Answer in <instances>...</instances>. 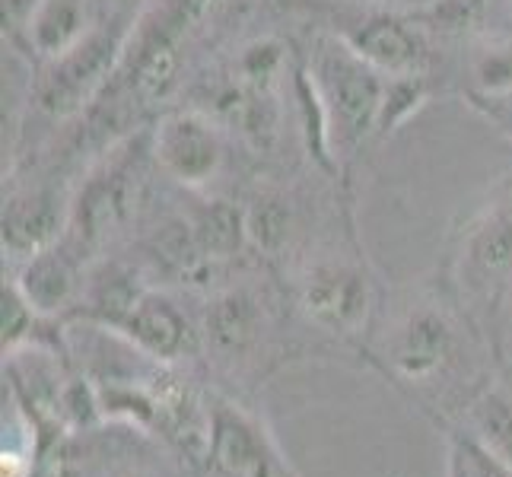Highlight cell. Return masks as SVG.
<instances>
[{
	"label": "cell",
	"mask_w": 512,
	"mask_h": 477,
	"mask_svg": "<svg viewBox=\"0 0 512 477\" xmlns=\"http://www.w3.org/2000/svg\"><path fill=\"white\" fill-rule=\"evenodd\" d=\"M140 144H128L115 150L105 163L83 182L80 194L70 204L67 239L83 255H90L96 245L128 220L137 201V175H140Z\"/></svg>",
	"instance_id": "4"
},
{
	"label": "cell",
	"mask_w": 512,
	"mask_h": 477,
	"mask_svg": "<svg viewBox=\"0 0 512 477\" xmlns=\"http://www.w3.org/2000/svg\"><path fill=\"white\" fill-rule=\"evenodd\" d=\"M471 93L512 96V42H490L474 51Z\"/></svg>",
	"instance_id": "23"
},
{
	"label": "cell",
	"mask_w": 512,
	"mask_h": 477,
	"mask_svg": "<svg viewBox=\"0 0 512 477\" xmlns=\"http://www.w3.org/2000/svg\"><path fill=\"white\" fill-rule=\"evenodd\" d=\"M385 357L404 382L427 385L446 376L458 357V334L449 315L433 306L411 309L388 338Z\"/></svg>",
	"instance_id": "10"
},
{
	"label": "cell",
	"mask_w": 512,
	"mask_h": 477,
	"mask_svg": "<svg viewBox=\"0 0 512 477\" xmlns=\"http://www.w3.org/2000/svg\"><path fill=\"white\" fill-rule=\"evenodd\" d=\"M150 156L185 188H207L223 169V128L207 112H169L150 134Z\"/></svg>",
	"instance_id": "7"
},
{
	"label": "cell",
	"mask_w": 512,
	"mask_h": 477,
	"mask_svg": "<svg viewBox=\"0 0 512 477\" xmlns=\"http://www.w3.org/2000/svg\"><path fill=\"white\" fill-rule=\"evenodd\" d=\"M220 0H153L134 20L131 39L112 83L99 96V109L118 105L121 96H134L140 102L163 99L175 74H179V45L198 29Z\"/></svg>",
	"instance_id": "1"
},
{
	"label": "cell",
	"mask_w": 512,
	"mask_h": 477,
	"mask_svg": "<svg viewBox=\"0 0 512 477\" xmlns=\"http://www.w3.org/2000/svg\"><path fill=\"white\" fill-rule=\"evenodd\" d=\"M293 99H296V112H299V134H303L309 159L322 172L334 175L341 166V159H338V153H334L328 109H325V102L319 96V86H315L306 64L293 70Z\"/></svg>",
	"instance_id": "16"
},
{
	"label": "cell",
	"mask_w": 512,
	"mask_h": 477,
	"mask_svg": "<svg viewBox=\"0 0 512 477\" xmlns=\"http://www.w3.org/2000/svg\"><path fill=\"white\" fill-rule=\"evenodd\" d=\"M0 318H4V353H20L29 344L35 347L42 341V325L48 322V315L29 303L23 290L16 287V280L0 290Z\"/></svg>",
	"instance_id": "21"
},
{
	"label": "cell",
	"mask_w": 512,
	"mask_h": 477,
	"mask_svg": "<svg viewBox=\"0 0 512 477\" xmlns=\"http://www.w3.org/2000/svg\"><path fill=\"white\" fill-rule=\"evenodd\" d=\"M471 436L512 468V398L503 388H484L468 408Z\"/></svg>",
	"instance_id": "19"
},
{
	"label": "cell",
	"mask_w": 512,
	"mask_h": 477,
	"mask_svg": "<svg viewBox=\"0 0 512 477\" xmlns=\"http://www.w3.org/2000/svg\"><path fill=\"white\" fill-rule=\"evenodd\" d=\"M153 258L156 264L182 284H204L207 274H214V264L207 252L201 249L198 236H194L191 220H175L166 223L160 233L153 236Z\"/></svg>",
	"instance_id": "17"
},
{
	"label": "cell",
	"mask_w": 512,
	"mask_h": 477,
	"mask_svg": "<svg viewBox=\"0 0 512 477\" xmlns=\"http://www.w3.org/2000/svg\"><path fill=\"white\" fill-rule=\"evenodd\" d=\"M484 10L487 0H430L411 16L427 35H465L484 20Z\"/></svg>",
	"instance_id": "22"
},
{
	"label": "cell",
	"mask_w": 512,
	"mask_h": 477,
	"mask_svg": "<svg viewBox=\"0 0 512 477\" xmlns=\"http://www.w3.org/2000/svg\"><path fill=\"white\" fill-rule=\"evenodd\" d=\"M264 328V306L249 287H229L210 299L204 315V334L223 357L249 353Z\"/></svg>",
	"instance_id": "15"
},
{
	"label": "cell",
	"mask_w": 512,
	"mask_h": 477,
	"mask_svg": "<svg viewBox=\"0 0 512 477\" xmlns=\"http://www.w3.org/2000/svg\"><path fill=\"white\" fill-rule=\"evenodd\" d=\"M433 96L430 74H414V77H385L382 105H379V121H376V137L395 134L401 125L423 109Z\"/></svg>",
	"instance_id": "20"
},
{
	"label": "cell",
	"mask_w": 512,
	"mask_h": 477,
	"mask_svg": "<svg viewBox=\"0 0 512 477\" xmlns=\"http://www.w3.org/2000/svg\"><path fill=\"white\" fill-rule=\"evenodd\" d=\"M121 334L131 347H137L147 357L160 360V363H175L188 357L198 344V334H194L188 315L172 303L169 296L147 290L144 296L131 306V312L121 318L112 328Z\"/></svg>",
	"instance_id": "12"
},
{
	"label": "cell",
	"mask_w": 512,
	"mask_h": 477,
	"mask_svg": "<svg viewBox=\"0 0 512 477\" xmlns=\"http://www.w3.org/2000/svg\"><path fill=\"white\" fill-rule=\"evenodd\" d=\"M134 20L112 16L109 23H99L80 45L64 51L61 58L45 61L39 80L32 86L35 105L51 118H70L83 112L90 102H99L105 86L112 83L115 70L125 55Z\"/></svg>",
	"instance_id": "3"
},
{
	"label": "cell",
	"mask_w": 512,
	"mask_h": 477,
	"mask_svg": "<svg viewBox=\"0 0 512 477\" xmlns=\"http://www.w3.org/2000/svg\"><path fill=\"white\" fill-rule=\"evenodd\" d=\"M42 0H0V16H4V35L20 45L23 35H26V26L32 20V13L39 10Z\"/></svg>",
	"instance_id": "28"
},
{
	"label": "cell",
	"mask_w": 512,
	"mask_h": 477,
	"mask_svg": "<svg viewBox=\"0 0 512 477\" xmlns=\"http://www.w3.org/2000/svg\"><path fill=\"white\" fill-rule=\"evenodd\" d=\"M32 465L23 455L16 452H4V462H0V477H29Z\"/></svg>",
	"instance_id": "29"
},
{
	"label": "cell",
	"mask_w": 512,
	"mask_h": 477,
	"mask_svg": "<svg viewBox=\"0 0 512 477\" xmlns=\"http://www.w3.org/2000/svg\"><path fill=\"white\" fill-rule=\"evenodd\" d=\"M468 105L478 112L487 125L497 128L506 140H512V96H484V93H465Z\"/></svg>",
	"instance_id": "27"
},
{
	"label": "cell",
	"mask_w": 512,
	"mask_h": 477,
	"mask_svg": "<svg viewBox=\"0 0 512 477\" xmlns=\"http://www.w3.org/2000/svg\"><path fill=\"white\" fill-rule=\"evenodd\" d=\"M207 417V462L217 477H293L271 433L252 414L229 401H217Z\"/></svg>",
	"instance_id": "8"
},
{
	"label": "cell",
	"mask_w": 512,
	"mask_h": 477,
	"mask_svg": "<svg viewBox=\"0 0 512 477\" xmlns=\"http://www.w3.org/2000/svg\"><path fill=\"white\" fill-rule=\"evenodd\" d=\"M449 458V477H512V468L503 465L493 452H487L471 433H452Z\"/></svg>",
	"instance_id": "25"
},
{
	"label": "cell",
	"mask_w": 512,
	"mask_h": 477,
	"mask_svg": "<svg viewBox=\"0 0 512 477\" xmlns=\"http://www.w3.org/2000/svg\"><path fill=\"white\" fill-rule=\"evenodd\" d=\"M280 70H284V45L274 39H258L239 55L236 80L255 86V90H271Z\"/></svg>",
	"instance_id": "24"
},
{
	"label": "cell",
	"mask_w": 512,
	"mask_h": 477,
	"mask_svg": "<svg viewBox=\"0 0 512 477\" xmlns=\"http://www.w3.org/2000/svg\"><path fill=\"white\" fill-rule=\"evenodd\" d=\"M309 74L328 109L334 153L353 156L366 137H376L385 77L369 67L338 35H325L309 51Z\"/></svg>",
	"instance_id": "2"
},
{
	"label": "cell",
	"mask_w": 512,
	"mask_h": 477,
	"mask_svg": "<svg viewBox=\"0 0 512 477\" xmlns=\"http://www.w3.org/2000/svg\"><path fill=\"white\" fill-rule=\"evenodd\" d=\"M194 236L210 261H229L242 252L249 242V226H245V210H239L229 201H210L201 207V214L191 220Z\"/></svg>",
	"instance_id": "18"
},
{
	"label": "cell",
	"mask_w": 512,
	"mask_h": 477,
	"mask_svg": "<svg viewBox=\"0 0 512 477\" xmlns=\"http://www.w3.org/2000/svg\"><path fill=\"white\" fill-rule=\"evenodd\" d=\"M96 26L99 20L93 13V0H42L20 45L32 51L35 61L45 64L80 45Z\"/></svg>",
	"instance_id": "14"
},
{
	"label": "cell",
	"mask_w": 512,
	"mask_h": 477,
	"mask_svg": "<svg viewBox=\"0 0 512 477\" xmlns=\"http://www.w3.org/2000/svg\"><path fill=\"white\" fill-rule=\"evenodd\" d=\"M70 223V204L58 188L35 185L13 191L4 201V252L13 258H32L35 252L48 249L58 239H64Z\"/></svg>",
	"instance_id": "11"
},
{
	"label": "cell",
	"mask_w": 512,
	"mask_h": 477,
	"mask_svg": "<svg viewBox=\"0 0 512 477\" xmlns=\"http://www.w3.org/2000/svg\"><path fill=\"white\" fill-rule=\"evenodd\" d=\"M338 39L376 67L382 77H414L430 74V39L411 13H353L338 26Z\"/></svg>",
	"instance_id": "6"
},
{
	"label": "cell",
	"mask_w": 512,
	"mask_h": 477,
	"mask_svg": "<svg viewBox=\"0 0 512 477\" xmlns=\"http://www.w3.org/2000/svg\"><path fill=\"white\" fill-rule=\"evenodd\" d=\"M369 306H373L369 280L353 264L322 261L299 280V309L319 328L341 338H353L366 328Z\"/></svg>",
	"instance_id": "9"
},
{
	"label": "cell",
	"mask_w": 512,
	"mask_h": 477,
	"mask_svg": "<svg viewBox=\"0 0 512 477\" xmlns=\"http://www.w3.org/2000/svg\"><path fill=\"white\" fill-rule=\"evenodd\" d=\"M458 271L462 287L487 306H497L500 293L512 284V172L468 223L458 249Z\"/></svg>",
	"instance_id": "5"
},
{
	"label": "cell",
	"mask_w": 512,
	"mask_h": 477,
	"mask_svg": "<svg viewBox=\"0 0 512 477\" xmlns=\"http://www.w3.org/2000/svg\"><path fill=\"white\" fill-rule=\"evenodd\" d=\"M83 258L86 255L64 236L55 245L26 258L20 277H16V287L42 315L55 318L58 312L77 303L83 290Z\"/></svg>",
	"instance_id": "13"
},
{
	"label": "cell",
	"mask_w": 512,
	"mask_h": 477,
	"mask_svg": "<svg viewBox=\"0 0 512 477\" xmlns=\"http://www.w3.org/2000/svg\"><path fill=\"white\" fill-rule=\"evenodd\" d=\"M245 226H249V242L264 252H274L287 239V210L274 198H261L245 210Z\"/></svg>",
	"instance_id": "26"
}]
</instances>
